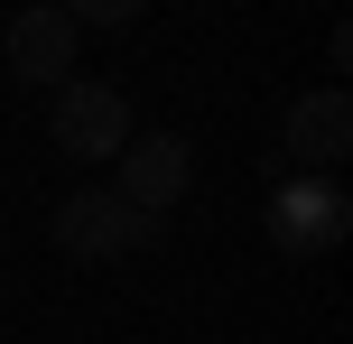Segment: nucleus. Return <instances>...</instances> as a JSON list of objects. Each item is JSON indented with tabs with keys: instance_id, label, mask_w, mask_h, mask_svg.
<instances>
[{
	"instance_id": "nucleus-1",
	"label": "nucleus",
	"mask_w": 353,
	"mask_h": 344,
	"mask_svg": "<svg viewBox=\"0 0 353 344\" xmlns=\"http://www.w3.org/2000/svg\"><path fill=\"white\" fill-rule=\"evenodd\" d=\"M149 242H159V223L130 214L112 186H84V196L56 205V252L65 261H130V252H149Z\"/></svg>"
},
{
	"instance_id": "nucleus-2",
	"label": "nucleus",
	"mask_w": 353,
	"mask_h": 344,
	"mask_svg": "<svg viewBox=\"0 0 353 344\" xmlns=\"http://www.w3.org/2000/svg\"><path fill=\"white\" fill-rule=\"evenodd\" d=\"M344 233H353V196H344L335 177H288L279 196H270V242H279L288 261L335 252Z\"/></svg>"
},
{
	"instance_id": "nucleus-7",
	"label": "nucleus",
	"mask_w": 353,
	"mask_h": 344,
	"mask_svg": "<svg viewBox=\"0 0 353 344\" xmlns=\"http://www.w3.org/2000/svg\"><path fill=\"white\" fill-rule=\"evenodd\" d=\"M130 19H140L130 0H84V10H74V28H130Z\"/></svg>"
},
{
	"instance_id": "nucleus-6",
	"label": "nucleus",
	"mask_w": 353,
	"mask_h": 344,
	"mask_svg": "<svg viewBox=\"0 0 353 344\" xmlns=\"http://www.w3.org/2000/svg\"><path fill=\"white\" fill-rule=\"evenodd\" d=\"M288 149H298V177L344 168V159H353V93H344V84L298 93V103H288Z\"/></svg>"
},
{
	"instance_id": "nucleus-3",
	"label": "nucleus",
	"mask_w": 353,
	"mask_h": 344,
	"mask_svg": "<svg viewBox=\"0 0 353 344\" xmlns=\"http://www.w3.org/2000/svg\"><path fill=\"white\" fill-rule=\"evenodd\" d=\"M47 130H56V149H65V159H121V149L140 140V130H130V103H121L112 84H84V74H74V84H56Z\"/></svg>"
},
{
	"instance_id": "nucleus-5",
	"label": "nucleus",
	"mask_w": 353,
	"mask_h": 344,
	"mask_svg": "<svg viewBox=\"0 0 353 344\" xmlns=\"http://www.w3.org/2000/svg\"><path fill=\"white\" fill-rule=\"evenodd\" d=\"M10 74L19 84H37V93H56V84H74V47H84V28H74V10H56V0H37V10H19L10 19Z\"/></svg>"
},
{
	"instance_id": "nucleus-4",
	"label": "nucleus",
	"mask_w": 353,
	"mask_h": 344,
	"mask_svg": "<svg viewBox=\"0 0 353 344\" xmlns=\"http://www.w3.org/2000/svg\"><path fill=\"white\" fill-rule=\"evenodd\" d=\"M112 168H121V186H112V196H121L130 214L159 223L168 205H186V186H195V140H186V130H149V140H130Z\"/></svg>"
}]
</instances>
